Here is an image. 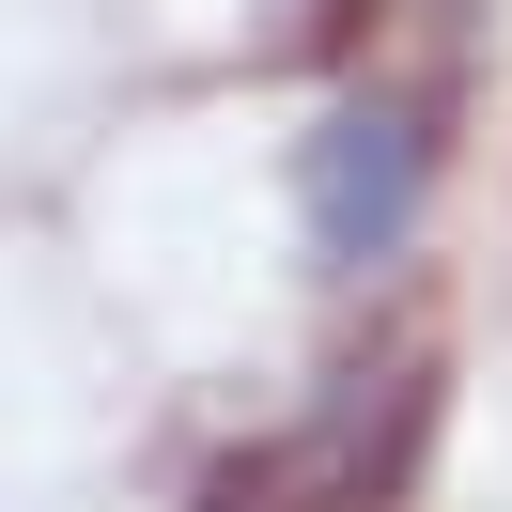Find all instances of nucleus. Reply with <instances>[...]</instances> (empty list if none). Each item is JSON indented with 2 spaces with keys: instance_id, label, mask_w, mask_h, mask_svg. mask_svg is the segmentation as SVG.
<instances>
[{
  "instance_id": "f03ea898",
  "label": "nucleus",
  "mask_w": 512,
  "mask_h": 512,
  "mask_svg": "<svg viewBox=\"0 0 512 512\" xmlns=\"http://www.w3.org/2000/svg\"><path fill=\"white\" fill-rule=\"evenodd\" d=\"M419 419H435V388H388V419H373V373L342 388V404H311L295 435H264V450H233L218 481H202V512H373V497H404V466H419Z\"/></svg>"
},
{
  "instance_id": "f257e3e1",
  "label": "nucleus",
  "mask_w": 512,
  "mask_h": 512,
  "mask_svg": "<svg viewBox=\"0 0 512 512\" xmlns=\"http://www.w3.org/2000/svg\"><path fill=\"white\" fill-rule=\"evenodd\" d=\"M419 202H435V94L404 78H357L326 94V125L295 140V233H311L326 280H373L419 249Z\"/></svg>"
}]
</instances>
